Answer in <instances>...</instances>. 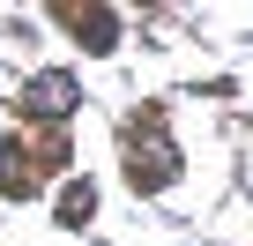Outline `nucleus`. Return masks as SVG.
Segmentation results:
<instances>
[{"mask_svg":"<svg viewBox=\"0 0 253 246\" xmlns=\"http://www.w3.org/2000/svg\"><path fill=\"white\" fill-rule=\"evenodd\" d=\"M126 179H134L142 194H157V187H171V179H179V149H171V135L157 127V119L126 135Z\"/></svg>","mask_w":253,"mask_h":246,"instance_id":"obj_1","label":"nucleus"},{"mask_svg":"<svg viewBox=\"0 0 253 246\" xmlns=\"http://www.w3.org/2000/svg\"><path fill=\"white\" fill-rule=\"evenodd\" d=\"M75 104H82V82L60 75V67H45V75L23 82V112H30V119H67Z\"/></svg>","mask_w":253,"mask_h":246,"instance_id":"obj_2","label":"nucleus"},{"mask_svg":"<svg viewBox=\"0 0 253 246\" xmlns=\"http://www.w3.org/2000/svg\"><path fill=\"white\" fill-rule=\"evenodd\" d=\"M67 23L89 38V52H119V15L112 8H67Z\"/></svg>","mask_w":253,"mask_h":246,"instance_id":"obj_3","label":"nucleus"},{"mask_svg":"<svg viewBox=\"0 0 253 246\" xmlns=\"http://www.w3.org/2000/svg\"><path fill=\"white\" fill-rule=\"evenodd\" d=\"M0 194H30V157H23V142H0Z\"/></svg>","mask_w":253,"mask_h":246,"instance_id":"obj_4","label":"nucleus"},{"mask_svg":"<svg viewBox=\"0 0 253 246\" xmlns=\"http://www.w3.org/2000/svg\"><path fill=\"white\" fill-rule=\"evenodd\" d=\"M89 209H97V194H89V179H82V187H67V194H60V216H67V224H82V216H89Z\"/></svg>","mask_w":253,"mask_h":246,"instance_id":"obj_5","label":"nucleus"}]
</instances>
